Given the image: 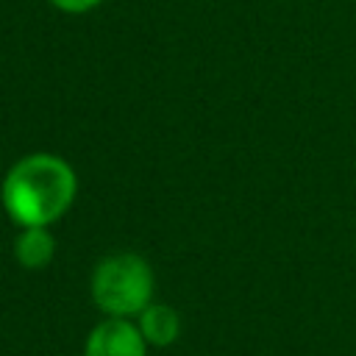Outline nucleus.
I'll return each instance as SVG.
<instances>
[{
	"instance_id": "f257e3e1",
	"label": "nucleus",
	"mask_w": 356,
	"mask_h": 356,
	"mask_svg": "<svg viewBox=\"0 0 356 356\" xmlns=\"http://www.w3.org/2000/svg\"><path fill=\"white\" fill-rule=\"evenodd\" d=\"M78 195L72 164L56 153H28L14 161L0 184V200L8 220L19 228L53 225L61 220Z\"/></svg>"
},
{
	"instance_id": "7ed1b4c3",
	"label": "nucleus",
	"mask_w": 356,
	"mask_h": 356,
	"mask_svg": "<svg viewBox=\"0 0 356 356\" xmlns=\"http://www.w3.org/2000/svg\"><path fill=\"white\" fill-rule=\"evenodd\" d=\"M83 356H147V342L128 317H106L89 331Z\"/></svg>"
},
{
	"instance_id": "39448f33",
	"label": "nucleus",
	"mask_w": 356,
	"mask_h": 356,
	"mask_svg": "<svg viewBox=\"0 0 356 356\" xmlns=\"http://www.w3.org/2000/svg\"><path fill=\"white\" fill-rule=\"evenodd\" d=\"M136 325H139L145 342L153 348H170L181 337V317L167 303H147L139 312Z\"/></svg>"
},
{
	"instance_id": "f03ea898",
	"label": "nucleus",
	"mask_w": 356,
	"mask_h": 356,
	"mask_svg": "<svg viewBox=\"0 0 356 356\" xmlns=\"http://www.w3.org/2000/svg\"><path fill=\"white\" fill-rule=\"evenodd\" d=\"M153 267L145 256L134 250L108 253L92 270L89 292L95 306L106 317H139V312L153 303Z\"/></svg>"
},
{
	"instance_id": "20e7f679",
	"label": "nucleus",
	"mask_w": 356,
	"mask_h": 356,
	"mask_svg": "<svg viewBox=\"0 0 356 356\" xmlns=\"http://www.w3.org/2000/svg\"><path fill=\"white\" fill-rule=\"evenodd\" d=\"M56 256V236L50 234V225H28L19 228L14 236V259L25 270H42Z\"/></svg>"
},
{
	"instance_id": "423d86ee",
	"label": "nucleus",
	"mask_w": 356,
	"mask_h": 356,
	"mask_svg": "<svg viewBox=\"0 0 356 356\" xmlns=\"http://www.w3.org/2000/svg\"><path fill=\"white\" fill-rule=\"evenodd\" d=\"M56 11L61 14H89L92 8H97L103 0H47Z\"/></svg>"
}]
</instances>
